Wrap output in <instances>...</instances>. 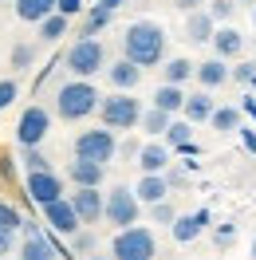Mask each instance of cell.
I'll return each mask as SVG.
<instances>
[{"instance_id":"obj_1","label":"cell","mask_w":256,"mask_h":260,"mask_svg":"<svg viewBox=\"0 0 256 260\" xmlns=\"http://www.w3.org/2000/svg\"><path fill=\"white\" fill-rule=\"evenodd\" d=\"M122 59H130L134 67L166 63V28L158 20H134L122 36Z\"/></svg>"},{"instance_id":"obj_2","label":"cell","mask_w":256,"mask_h":260,"mask_svg":"<svg viewBox=\"0 0 256 260\" xmlns=\"http://www.w3.org/2000/svg\"><path fill=\"white\" fill-rule=\"evenodd\" d=\"M99 103H103V95H99V87L91 79H71L55 91V114H59L63 122L91 118V114L99 111Z\"/></svg>"},{"instance_id":"obj_3","label":"cell","mask_w":256,"mask_h":260,"mask_svg":"<svg viewBox=\"0 0 256 260\" xmlns=\"http://www.w3.org/2000/svg\"><path fill=\"white\" fill-rule=\"evenodd\" d=\"M142 111H146V107L130 95V91H111V95L99 103L95 114L103 118V126H107V130L118 134V130H134V126H138V122H142Z\"/></svg>"},{"instance_id":"obj_4","label":"cell","mask_w":256,"mask_h":260,"mask_svg":"<svg viewBox=\"0 0 256 260\" xmlns=\"http://www.w3.org/2000/svg\"><path fill=\"white\" fill-rule=\"evenodd\" d=\"M158 256V241H154V229L146 225H130L118 229L111 241V260H154Z\"/></svg>"},{"instance_id":"obj_5","label":"cell","mask_w":256,"mask_h":260,"mask_svg":"<svg viewBox=\"0 0 256 260\" xmlns=\"http://www.w3.org/2000/svg\"><path fill=\"white\" fill-rule=\"evenodd\" d=\"M63 67L75 75V79H91L99 71H107V48H103V40H75L63 55Z\"/></svg>"},{"instance_id":"obj_6","label":"cell","mask_w":256,"mask_h":260,"mask_svg":"<svg viewBox=\"0 0 256 260\" xmlns=\"http://www.w3.org/2000/svg\"><path fill=\"white\" fill-rule=\"evenodd\" d=\"M138 213H142V201L134 197L130 185H114L111 193L103 197V221L114 229H130L138 225Z\"/></svg>"},{"instance_id":"obj_7","label":"cell","mask_w":256,"mask_h":260,"mask_svg":"<svg viewBox=\"0 0 256 260\" xmlns=\"http://www.w3.org/2000/svg\"><path fill=\"white\" fill-rule=\"evenodd\" d=\"M75 158H87V162H99V166H107L118 154V138H114V130L107 126H95V130H79L75 134Z\"/></svg>"},{"instance_id":"obj_8","label":"cell","mask_w":256,"mask_h":260,"mask_svg":"<svg viewBox=\"0 0 256 260\" xmlns=\"http://www.w3.org/2000/svg\"><path fill=\"white\" fill-rule=\"evenodd\" d=\"M48 130H51V114H48V107H24L20 111V122H16V142H20V150L24 146H40L44 138H48Z\"/></svg>"},{"instance_id":"obj_9","label":"cell","mask_w":256,"mask_h":260,"mask_svg":"<svg viewBox=\"0 0 256 260\" xmlns=\"http://www.w3.org/2000/svg\"><path fill=\"white\" fill-rule=\"evenodd\" d=\"M24 193L44 209V205H51V201L63 197V178H59L55 170H36V174H28V181H24Z\"/></svg>"},{"instance_id":"obj_10","label":"cell","mask_w":256,"mask_h":260,"mask_svg":"<svg viewBox=\"0 0 256 260\" xmlns=\"http://www.w3.org/2000/svg\"><path fill=\"white\" fill-rule=\"evenodd\" d=\"M44 221L51 225V233H63V237H75V233L83 229L79 213L71 209V201H67V197H59V201L44 205Z\"/></svg>"},{"instance_id":"obj_11","label":"cell","mask_w":256,"mask_h":260,"mask_svg":"<svg viewBox=\"0 0 256 260\" xmlns=\"http://www.w3.org/2000/svg\"><path fill=\"white\" fill-rule=\"evenodd\" d=\"M209 225H213V213H209V209H197V213L177 217L170 229H174V241H177V244H189V241H197V237H201Z\"/></svg>"},{"instance_id":"obj_12","label":"cell","mask_w":256,"mask_h":260,"mask_svg":"<svg viewBox=\"0 0 256 260\" xmlns=\"http://www.w3.org/2000/svg\"><path fill=\"white\" fill-rule=\"evenodd\" d=\"M67 178H71V185H75V189H99V185H103V178H107V166L87 162V158H75V162L67 166Z\"/></svg>"},{"instance_id":"obj_13","label":"cell","mask_w":256,"mask_h":260,"mask_svg":"<svg viewBox=\"0 0 256 260\" xmlns=\"http://www.w3.org/2000/svg\"><path fill=\"white\" fill-rule=\"evenodd\" d=\"M103 197L107 193H99V189H75L67 201H71V209L79 213L83 225H95V221H103Z\"/></svg>"},{"instance_id":"obj_14","label":"cell","mask_w":256,"mask_h":260,"mask_svg":"<svg viewBox=\"0 0 256 260\" xmlns=\"http://www.w3.org/2000/svg\"><path fill=\"white\" fill-rule=\"evenodd\" d=\"M170 158H174V150L166 146V142H146L138 150V170L142 174H166L170 170Z\"/></svg>"},{"instance_id":"obj_15","label":"cell","mask_w":256,"mask_h":260,"mask_svg":"<svg viewBox=\"0 0 256 260\" xmlns=\"http://www.w3.org/2000/svg\"><path fill=\"white\" fill-rule=\"evenodd\" d=\"M193 79L201 83V91H217V87L229 83V63H225L221 55H213V59H205V63L193 67Z\"/></svg>"},{"instance_id":"obj_16","label":"cell","mask_w":256,"mask_h":260,"mask_svg":"<svg viewBox=\"0 0 256 260\" xmlns=\"http://www.w3.org/2000/svg\"><path fill=\"white\" fill-rule=\"evenodd\" d=\"M209 44H213V51L221 55L225 63H229V59H237L240 51H244V36H240L233 24H221V28L213 32V40H209Z\"/></svg>"},{"instance_id":"obj_17","label":"cell","mask_w":256,"mask_h":260,"mask_svg":"<svg viewBox=\"0 0 256 260\" xmlns=\"http://www.w3.org/2000/svg\"><path fill=\"white\" fill-rule=\"evenodd\" d=\"M107 83L114 91H134L142 83V67H134L130 59H114V63H107Z\"/></svg>"},{"instance_id":"obj_18","label":"cell","mask_w":256,"mask_h":260,"mask_svg":"<svg viewBox=\"0 0 256 260\" xmlns=\"http://www.w3.org/2000/svg\"><path fill=\"white\" fill-rule=\"evenodd\" d=\"M213 111H217L213 95H209V91H197V95H185L181 118H185V122H193V126H201V122H209V118H213Z\"/></svg>"},{"instance_id":"obj_19","label":"cell","mask_w":256,"mask_h":260,"mask_svg":"<svg viewBox=\"0 0 256 260\" xmlns=\"http://www.w3.org/2000/svg\"><path fill=\"white\" fill-rule=\"evenodd\" d=\"M213 32H217V20L209 16L205 8H197V12L185 16V40H189V44H209Z\"/></svg>"},{"instance_id":"obj_20","label":"cell","mask_w":256,"mask_h":260,"mask_svg":"<svg viewBox=\"0 0 256 260\" xmlns=\"http://www.w3.org/2000/svg\"><path fill=\"white\" fill-rule=\"evenodd\" d=\"M134 197L142 205H158L170 197V185H166V174H142V181L134 185Z\"/></svg>"},{"instance_id":"obj_21","label":"cell","mask_w":256,"mask_h":260,"mask_svg":"<svg viewBox=\"0 0 256 260\" xmlns=\"http://www.w3.org/2000/svg\"><path fill=\"white\" fill-rule=\"evenodd\" d=\"M55 256H59V248L51 244V237L36 233V237H24V244H20V256H16V260H55Z\"/></svg>"},{"instance_id":"obj_22","label":"cell","mask_w":256,"mask_h":260,"mask_svg":"<svg viewBox=\"0 0 256 260\" xmlns=\"http://www.w3.org/2000/svg\"><path fill=\"white\" fill-rule=\"evenodd\" d=\"M12 12H16V20H24V24H40L44 16L55 12V0H12Z\"/></svg>"},{"instance_id":"obj_23","label":"cell","mask_w":256,"mask_h":260,"mask_svg":"<svg viewBox=\"0 0 256 260\" xmlns=\"http://www.w3.org/2000/svg\"><path fill=\"white\" fill-rule=\"evenodd\" d=\"M150 107H158V111H166V114H181V107H185V91L181 87H174V83H162L158 91H154V103Z\"/></svg>"},{"instance_id":"obj_24","label":"cell","mask_w":256,"mask_h":260,"mask_svg":"<svg viewBox=\"0 0 256 260\" xmlns=\"http://www.w3.org/2000/svg\"><path fill=\"white\" fill-rule=\"evenodd\" d=\"M193 59H185V55H174V59H166V67H162V83H174V87H181L185 79H193Z\"/></svg>"},{"instance_id":"obj_25","label":"cell","mask_w":256,"mask_h":260,"mask_svg":"<svg viewBox=\"0 0 256 260\" xmlns=\"http://www.w3.org/2000/svg\"><path fill=\"white\" fill-rule=\"evenodd\" d=\"M36 28H40V40H44V44H59L67 36V28H71V20L59 16V12H51V16H44Z\"/></svg>"},{"instance_id":"obj_26","label":"cell","mask_w":256,"mask_h":260,"mask_svg":"<svg viewBox=\"0 0 256 260\" xmlns=\"http://www.w3.org/2000/svg\"><path fill=\"white\" fill-rule=\"evenodd\" d=\"M162 142L170 150H181L193 142V122H185V118H174L170 126H166V134H162Z\"/></svg>"},{"instance_id":"obj_27","label":"cell","mask_w":256,"mask_h":260,"mask_svg":"<svg viewBox=\"0 0 256 260\" xmlns=\"http://www.w3.org/2000/svg\"><path fill=\"white\" fill-rule=\"evenodd\" d=\"M170 122H174V114L158 111V107H146V111H142V122H138V126H142L146 134H150V138H162V134H166V126H170Z\"/></svg>"},{"instance_id":"obj_28","label":"cell","mask_w":256,"mask_h":260,"mask_svg":"<svg viewBox=\"0 0 256 260\" xmlns=\"http://www.w3.org/2000/svg\"><path fill=\"white\" fill-rule=\"evenodd\" d=\"M111 20H114V12H107V8H99V4H95V8H87V20H83V32L79 36H83V40H95Z\"/></svg>"},{"instance_id":"obj_29","label":"cell","mask_w":256,"mask_h":260,"mask_svg":"<svg viewBox=\"0 0 256 260\" xmlns=\"http://www.w3.org/2000/svg\"><path fill=\"white\" fill-rule=\"evenodd\" d=\"M209 126L217 130V134H233V130H240V111L237 107H217L213 118H209Z\"/></svg>"},{"instance_id":"obj_30","label":"cell","mask_w":256,"mask_h":260,"mask_svg":"<svg viewBox=\"0 0 256 260\" xmlns=\"http://www.w3.org/2000/svg\"><path fill=\"white\" fill-rule=\"evenodd\" d=\"M36 55H40V48H36V44H28V40H20L16 48H12V55H8V67H16V71H28V67L36 63Z\"/></svg>"},{"instance_id":"obj_31","label":"cell","mask_w":256,"mask_h":260,"mask_svg":"<svg viewBox=\"0 0 256 260\" xmlns=\"http://www.w3.org/2000/svg\"><path fill=\"white\" fill-rule=\"evenodd\" d=\"M0 229H8V233L24 229V213H20L12 201H0Z\"/></svg>"},{"instance_id":"obj_32","label":"cell","mask_w":256,"mask_h":260,"mask_svg":"<svg viewBox=\"0 0 256 260\" xmlns=\"http://www.w3.org/2000/svg\"><path fill=\"white\" fill-rule=\"evenodd\" d=\"M205 12L217 20V24H229V20L237 16V0H209V8H205Z\"/></svg>"},{"instance_id":"obj_33","label":"cell","mask_w":256,"mask_h":260,"mask_svg":"<svg viewBox=\"0 0 256 260\" xmlns=\"http://www.w3.org/2000/svg\"><path fill=\"white\" fill-rule=\"evenodd\" d=\"M150 221H154V225H174L177 213H174L170 201H158V205H150Z\"/></svg>"},{"instance_id":"obj_34","label":"cell","mask_w":256,"mask_h":260,"mask_svg":"<svg viewBox=\"0 0 256 260\" xmlns=\"http://www.w3.org/2000/svg\"><path fill=\"white\" fill-rule=\"evenodd\" d=\"M24 166H28V174H36V170H51V162L40 154V146H24Z\"/></svg>"},{"instance_id":"obj_35","label":"cell","mask_w":256,"mask_h":260,"mask_svg":"<svg viewBox=\"0 0 256 260\" xmlns=\"http://www.w3.org/2000/svg\"><path fill=\"white\" fill-rule=\"evenodd\" d=\"M20 99V83L16 79H0V111H8Z\"/></svg>"},{"instance_id":"obj_36","label":"cell","mask_w":256,"mask_h":260,"mask_svg":"<svg viewBox=\"0 0 256 260\" xmlns=\"http://www.w3.org/2000/svg\"><path fill=\"white\" fill-rule=\"evenodd\" d=\"M83 8H87V4H83V0H55V12H59V16H79Z\"/></svg>"},{"instance_id":"obj_37","label":"cell","mask_w":256,"mask_h":260,"mask_svg":"<svg viewBox=\"0 0 256 260\" xmlns=\"http://www.w3.org/2000/svg\"><path fill=\"white\" fill-rule=\"evenodd\" d=\"M256 75V63H237V67H229V79H237V83H252Z\"/></svg>"},{"instance_id":"obj_38","label":"cell","mask_w":256,"mask_h":260,"mask_svg":"<svg viewBox=\"0 0 256 260\" xmlns=\"http://www.w3.org/2000/svg\"><path fill=\"white\" fill-rule=\"evenodd\" d=\"M71 244H75V252H87V256H91V252H95V233H75Z\"/></svg>"},{"instance_id":"obj_39","label":"cell","mask_w":256,"mask_h":260,"mask_svg":"<svg viewBox=\"0 0 256 260\" xmlns=\"http://www.w3.org/2000/svg\"><path fill=\"white\" fill-rule=\"evenodd\" d=\"M12 248H16V233L0 229V256H12Z\"/></svg>"},{"instance_id":"obj_40","label":"cell","mask_w":256,"mask_h":260,"mask_svg":"<svg viewBox=\"0 0 256 260\" xmlns=\"http://www.w3.org/2000/svg\"><path fill=\"white\" fill-rule=\"evenodd\" d=\"M166 185L174 189V185H185V174L181 170H166Z\"/></svg>"},{"instance_id":"obj_41","label":"cell","mask_w":256,"mask_h":260,"mask_svg":"<svg viewBox=\"0 0 256 260\" xmlns=\"http://www.w3.org/2000/svg\"><path fill=\"white\" fill-rule=\"evenodd\" d=\"M181 12H197V4H205V0H174Z\"/></svg>"},{"instance_id":"obj_42","label":"cell","mask_w":256,"mask_h":260,"mask_svg":"<svg viewBox=\"0 0 256 260\" xmlns=\"http://www.w3.org/2000/svg\"><path fill=\"white\" fill-rule=\"evenodd\" d=\"M122 4H126V0H99V8H107V12H118Z\"/></svg>"},{"instance_id":"obj_43","label":"cell","mask_w":256,"mask_h":260,"mask_svg":"<svg viewBox=\"0 0 256 260\" xmlns=\"http://www.w3.org/2000/svg\"><path fill=\"white\" fill-rule=\"evenodd\" d=\"M240 134H244V146L256 150V134H252V130H244V126H240Z\"/></svg>"},{"instance_id":"obj_44","label":"cell","mask_w":256,"mask_h":260,"mask_svg":"<svg viewBox=\"0 0 256 260\" xmlns=\"http://www.w3.org/2000/svg\"><path fill=\"white\" fill-rule=\"evenodd\" d=\"M248 260H256V237H252V244H248Z\"/></svg>"},{"instance_id":"obj_45","label":"cell","mask_w":256,"mask_h":260,"mask_svg":"<svg viewBox=\"0 0 256 260\" xmlns=\"http://www.w3.org/2000/svg\"><path fill=\"white\" fill-rule=\"evenodd\" d=\"M87 260H111V256H95V252H91V256H87Z\"/></svg>"},{"instance_id":"obj_46","label":"cell","mask_w":256,"mask_h":260,"mask_svg":"<svg viewBox=\"0 0 256 260\" xmlns=\"http://www.w3.org/2000/svg\"><path fill=\"white\" fill-rule=\"evenodd\" d=\"M252 24H256V8H252Z\"/></svg>"},{"instance_id":"obj_47","label":"cell","mask_w":256,"mask_h":260,"mask_svg":"<svg viewBox=\"0 0 256 260\" xmlns=\"http://www.w3.org/2000/svg\"><path fill=\"white\" fill-rule=\"evenodd\" d=\"M4 260H16V256H4Z\"/></svg>"},{"instance_id":"obj_48","label":"cell","mask_w":256,"mask_h":260,"mask_svg":"<svg viewBox=\"0 0 256 260\" xmlns=\"http://www.w3.org/2000/svg\"><path fill=\"white\" fill-rule=\"evenodd\" d=\"M252 87H256V75H252Z\"/></svg>"},{"instance_id":"obj_49","label":"cell","mask_w":256,"mask_h":260,"mask_svg":"<svg viewBox=\"0 0 256 260\" xmlns=\"http://www.w3.org/2000/svg\"><path fill=\"white\" fill-rule=\"evenodd\" d=\"M4 4H8V0H4Z\"/></svg>"}]
</instances>
